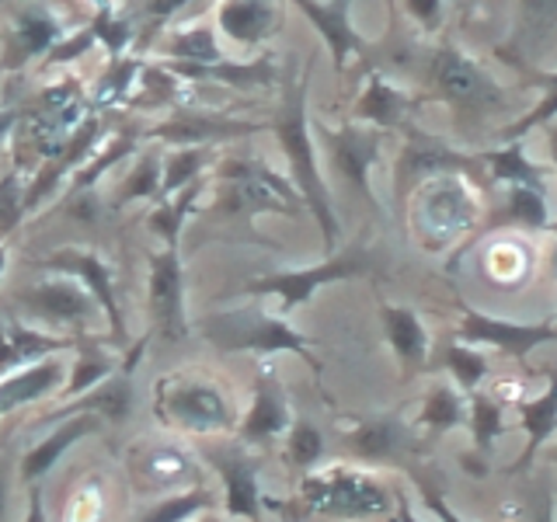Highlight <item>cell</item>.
<instances>
[{"mask_svg":"<svg viewBox=\"0 0 557 522\" xmlns=\"http://www.w3.org/2000/svg\"><path fill=\"white\" fill-rule=\"evenodd\" d=\"M153 422L178 439H226L240 425L234 394L223 380L199 365L161 373L150 387Z\"/></svg>","mask_w":557,"mask_h":522,"instance_id":"cell-1","label":"cell"},{"mask_svg":"<svg viewBox=\"0 0 557 522\" xmlns=\"http://www.w3.org/2000/svg\"><path fill=\"white\" fill-rule=\"evenodd\" d=\"M296 522H362L394 515V487L366 467L331 463L300 474L289 501Z\"/></svg>","mask_w":557,"mask_h":522,"instance_id":"cell-2","label":"cell"},{"mask_svg":"<svg viewBox=\"0 0 557 522\" xmlns=\"http://www.w3.org/2000/svg\"><path fill=\"white\" fill-rule=\"evenodd\" d=\"M202 338L223 356L237 352H255V356H300L313 376H321V362L313 356V341L296 331L283 313H265L258 307H240V310H220L209 313L199 324Z\"/></svg>","mask_w":557,"mask_h":522,"instance_id":"cell-3","label":"cell"},{"mask_svg":"<svg viewBox=\"0 0 557 522\" xmlns=\"http://www.w3.org/2000/svg\"><path fill=\"white\" fill-rule=\"evenodd\" d=\"M373 269H376L373 248L366 240H356V244H348L345 251L331 254L327 261H318V265L258 275V278H251L248 286H244V293H248V296H272V300H278V313L289 318L293 310L307 307L313 300V293H318L321 286L342 283V278L370 275Z\"/></svg>","mask_w":557,"mask_h":522,"instance_id":"cell-4","label":"cell"},{"mask_svg":"<svg viewBox=\"0 0 557 522\" xmlns=\"http://www.w3.org/2000/svg\"><path fill=\"white\" fill-rule=\"evenodd\" d=\"M304 101H307V80L296 87V95L283 104V115H278V122H275V133H278V144H283V150L289 157L296 188H300L304 202L310 206V213L318 216V223H321L324 248L335 251L338 220H335V209H331L327 188L321 182L318 161H313V144H310V133H307V109H304Z\"/></svg>","mask_w":557,"mask_h":522,"instance_id":"cell-5","label":"cell"},{"mask_svg":"<svg viewBox=\"0 0 557 522\" xmlns=\"http://www.w3.org/2000/svg\"><path fill=\"white\" fill-rule=\"evenodd\" d=\"M14 303L22 307L39 327L57 331V335H70V338H95L91 324H95V318H101L95 296L87 293L77 278L60 275V272L52 278H42V283H35V286L17 289Z\"/></svg>","mask_w":557,"mask_h":522,"instance_id":"cell-6","label":"cell"},{"mask_svg":"<svg viewBox=\"0 0 557 522\" xmlns=\"http://www.w3.org/2000/svg\"><path fill=\"white\" fill-rule=\"evenodd\" d=\"M199 460L220 477V509L223 519L261 522L265 498H261V460L255 449L234 439H206L199 446Z\"/></svg>","mask_w":557,"mask_h":522,"instance_id":"cell-7","label":"cell"},{"mask_svg":"<svg viewBox=\"0 0 557 522\" xmlns=\"http://www.w3.org/2000/svg\"><path fill=\"white\" fill-rule=\"evenodd\" d=\"M147 318L150 338L178 345L191 335L185 310V265L178 248L147 251Z\"/></svg>","mask_w":557,"mask_h":522,"instance_id":"cell-8","label":"cell"},{"mask_svg":"<svg viewBox=\"0 0 557 522\" xmlns=\"http://www.w3.org/2000/svg\"><path fill=\"white\" fill-rule=\"evenodd\" d=\"M39 265L49 272L77 278V283L95 296V303L101 310L104 327H109V335L104 338H109V345L119 348V352H126L133 341H129L126 313H122L119 293H115V272H112L109 261H104L98 251H87V248H57L52 254L39 258Z\"/></svg>","mask_w":557,"mask_h":522,"instance_id":"cell-9","label":"cell"},{"mask_svg":"<svg viewBox=\"0 0 557 522\" xmlns=\"http://www.w3.org/2000/svg\"><path fill=\"white\" fill-rule=\"evenodd\" d=\"M199 452H188L174 443H136L126 452V470L136 492L144 495H174L185 487L202 484Z\"/></svg>","mask_w":557,"mask_h":522,"instance_id":"cell-10","label":"cell"},{"mask_svg":"<svg viewBox=\"0 0 557 522\" xmlns=\"http://www.w3.org/2000/svg\"><path fill=\"white\" fill-rule=\"evenodd\" d=\"M342 446L352 452L359 463H405L414 457L418 439L414 428L397 411H373V414H352L342 425Z\"/></svg>","mask_w":557,"mask_h":522,"instance_id":"cell-11","label":"cell"},{"mask_svg":"<svg viewBox=\"0 0 557 522\" xmlns=\"http://www.w3.org/2000/svg\"><path fill=\"white\" fill-rule=\"evenodd\" d=\"M293 425V408H289V394L286 383L278 376L275 362L265 359L255 370V383H251V405L240 414V425L234 432V443L258 449L269 446L275 439H283Z\"/></svg>","mask_w":557,"mask_h":522,"instance_id":"cell-12","label":"cell"},{"mask_svg":"<svg viewBox=\"0 0 557 522\" xmlns=\"http://www.w3.org/2000/svg\"><path fill=\"white\" fill-rule=\"evenodd\" d=\"M457 338L467 345H492L495 352L522 362L536 345L557 341V327L554 324H522V321H509V318H492V313H481L474 307L460 303Z\"/></svg>","mask_w":557,"mask_h":522,"instance_id":"cell-13","label":"cell"},{"mask_svg":"<svg viewBox=\"0 0 557 522\" xmlns=\"http://www.w3.org/2000/svg\"><path fill=\"white\" fill-rule=\"evenodd\" d=\"M101 428H104V422L95 414H70V418H60V422H52V428L42 435V439L32 443L22 457H17V481L25 487L42 484L52 470L60 467V460L70 449L84 439H91V435H98Z\"/></svg>","mask_w":557,"mask_h":522,"instance_id":"cell-14","label":"cell"},{"mask_svg":"<svg viewBox=\"0 0 557 522\" xmlns=\"http://www.w3.org/2000/svg\"><path fill=\"white\" fill-rule=\"evenodd\" d=\"M87 338H70L57 335V331H46L39 324H25V321H0V380L14 376L28 370L35 362L57 359L63 352H77Z\"/></svg>","mask_w":557,"mask_h":522,"instance_id":"cell-15","label":"cell"},{"mask_svg":"<svg viewBox=\"0 0 557 522\" xmlns=\"http://www.w3.org/2000/svg\"><path fill=\"white\" fill-rule=\"evenodd\" d=\"M380 324L394 359L400 362V373L408 380L429 370L432 362V335L422 324V318L411 307H397V303H380Z\"/></svg>","mask_w":557,"mask_h":522,"instance_id":"cell-16","label":"cell"},{"mask_svg":"<svg viewBox=\"0 0 557 522\" xmlns=\"http://www.w3.org/2000/svg\"><path fill=\"white\" fill-rule=\"evenodd\" d=\"M122 370V352L112 345H101V338H87L77 352L74 362L66 365V383L57 394V405H70V400L84 397L87 390H95L98 383H104L109 376H115Z\"/></svg>","mask_w":557,"mask_h":522,"instance_id":"cell-17","label":"cell"},{"mask_svg":"<svg viewBox=\"0 0 557 522\" xmlns=\"http://www.w3.org/2000/svg\"><path fill=\"white\" fill-rule=\"evenodd\" d=\"M519 422H522V432H527V449H522V457L512 463V474H527L533 460L547 449L550 435L557 432V373H550L544 394L533 400H522Z\"/></svg>","mask_w":557,"mask_h":522,"instance_id":"cell-18","label":"cell"},{"mask_svg":"<svg viewBox=\"0 0 557 522\" xmlns=\"http://www.w3.org/2000/svg\"><path fill=\"white\" fill-rule=\"evenodd\" d=\"M432 74H435V80H440V87L449 98H457L463 104H492V101H498V91L492 87V80L481 77L463 57H457V52H449V49H443L440 57H435Z\"/></svg>","mask_w":557,"mask_h":522,"instance_id":"cell-19","label":"cell"},{"mask_svg":"<svg viewBox=\"0 0 557 522\" xmlns=\"http://www.w3.org/2000/svg\"><path fill=\"white\" fill-rule=\"evenodd\" d=\"M418 425H422L432 439H443L446 432L467 425V394L457 383H432L422 408H418Z\"/></svg>","mask_w":557,"mask_h":522,"instance_id":"cell-20","label":"cell"},{"mask_svg":"<svg viewBox=\"0 0 557 522\" xmlns=\"http://www.w3.org/2000/svg\"><path fill=\"white\" fill-rule=\"evenodd\" d=\"M202 178H196L191 185H185L178 196H171V199H161L153 209H150V216H147V231L153 237H161L164 248H178V240H182V226L188 223L191 216V209H196L199 196H202Z\"/></svg>","mask_w":557,"mask_h":522,"instance_id":"cell-21","label":"cell"},{"mask_svg":"<svg viewBox=\"0 0 557 522\" xmlns=\"http://www.w3.org/2000/svg\"><path fill=\"white\" fill-rule=\"evenodd\" d=\"M376 147H380L376 136H362V133H352V129L331 136V150H335L338 171L356 185V191L366 199H370V182H366V171H370L373 161H376Z\"/></svg>","mask_w":557,"mask_h":522,"instance_id":"cell-22","label":"cell"},{"mask_svg":"<svg viewBox=\"0 0 557 522\" xmlns=\"http://www.w3.org/2000/svg\"><path fill=\"white\" fill-rule=\"evenodd\" d=\"M213 509H216L213 487L196 484V487H185V492L153 498L147 509L139 512L136 522H191V519H199L202 512H213Z\"/></svg>","mask_w":557,"mask_h":522,"instance_id":"cell-23","label":"cell"},{"mask_svg":"<svg viewBox=\"0 0 557 522\" xmlns=\"http://www.w3.org/2000/svg\"><path fill=\"white\" fill-rule=\"evenodd\" d=\"M467 425H470V446H474L478 457H492V446L509 432L502 405L484 390L467 394Z\"/></svg>","mask_w":557,"mask_h":522,"instance_id":"cell-24","label":"cell"},{"mask_svg":"<svg viewBox=\"0 0 557 522\" xmlns=\"http://www.w3.org/2000/svg\"><path fill=\"white\" fill-rule=\"evenodd\" d=\"M307 14H310V22L318 25L324 32V39L331 46V52H335V63L342 66L345 57L352 52L359 42H356V35H352V25H348V17H345V8H348V0H331V4H313V0H296Z\"/></svg>","mask_w":557,"mask_h":522,"instance_id":"cell-25","label":"cell"},{"mask_svg":"<svg viewBox=\"0 0 557 522\" xmlns=\"http://www.w3.org/2000/svg\"><path fill=\"white\" fill-rule=\"evenodd\" d=\"M283 439H286V463L293 470L310 474V470L321 467L327 439H324V432L310 422V418H293V425H289V432L283 435Z\"/></svg>","mask_w":557,"mask_h":522,"instance_id":"cell-26","label":"cell"},{"mask_svg":"<svg viewBox=\"0 0 557 522\" xmlns=\"http://www.w3.org/2000/svg\"><path fill=\"white\" fill-rule=\"evenodd\" d=\"M223 32L237 42H258L272 25V11L261 0H226L220 11Z\"/></svg>","mask_w":557,"mask_h":522,"instance_id":"cell-27","label":"cell"},{"mask_svg":"<svg viewBox=\"0 0 557 522\" xmlns=\"http://www.w3.org/2000/svg\"><path fill=\"white\" fill-rule=\"evenodd\" d=\"M443 365L449 370V376H453V383L463 390V394H474V390H481V383H484V376L492 373V362H487V356L484 352H478L474 345H467V341H449L446 348H443Z\"/></svg>","mask_w":557,"mask_h":522,"instance_id":"cell-28","label":"cell"},{"mask_svg":"<svg viewBox=\"0 0 557 522\" xmlns=\"http://www.w3.org/2000/svg\"><path fill=\"white\" fill-rule=\"evenodd\" d=\"M206 167V150L202 147H178L164 157V171H161V199H171L178 196L185 185H191L199 178V171Z\"/></svg>","mask_w":557,"mask_h":522,"instance_id":"cell-29","label":"cell"},{"mask_svg":"<svg viewBox=\"0 0 557 522\" xmlns=\"http://www.w3.org/2000/svg\"><path fill=\"white\" fill-rule=\"evenodd\" d=\"M161 171H164L161 153L139 157L136 167L129 171V178L119 185L115 209L129 206V202H144V199H157V196H161Z\"/></svg>","mask_w":557,"mask_h":522,"instance_id":"cell-30","label":"cell"},{"mask_svg":"<svg viewBox=\"0 0 557 522\" xmlns=\"http://www.w3.org/2000/svg\"><path fill=\"white\" fill-rule=\"evenodd\" d=\"M492 167H495V178L498 182H512V185H530L540 188V167H533L527 157H522L519 147H509L492 157Z\"/></svg>","mask_w":557,"mask_h":522,"instance_id":"cell-31","label":"cell"},{"mask_svg":"<svg viewBox=\"0 0 557 522\" xmlns=\"http://www.w3.org/2000/svg\"><path fill=\"white\" fill-rule=\"evenodd\" d=\"M512 216L527 226H547V199L540 188L516 185L512 188Z\"/></svg>","mask_w":557,"mask_h":522,"instance_id":"cell-32","label":"cell"},{"mask_svg":"<svg viewBox=\"0 0 557 522\" xmlns=\"http://www.w3.org/2000/svg\"><path fill=\"white\" fill-rule=\"evenodd\" d=\"M17 39H22L25 57H35V52H42L52 39H57V25L42 14H25L22 22H17Z\"/></svg>","mask_w":557,"mask_h":522,"instance_id":"cell-33","label":"cell"},{"mask_svg":"<svg viewBox=\"0 0 557 522\" xmlns=\"http://www.w3.org/2000/svg\"><path fill=\"white\" fill-rule=\"evenodd\" d=\"M171 52L174 57H185L188 63H216L220 60L213 39H209V32H202V28L178 35V39L171 42Z\"/></svg>","mask_w":557,"mask_h":522,"instance_id":"cell-34","label":"cell"},{"mask_svg":"<svg viewBox=\"0 0 557 522\" xmlns=\"http://www.w3.org/2000/svg\"><path fill=\"white\" fill-rule=\"evenodd\" d=\"M397 112H400V98L394 91H387L383 84H373L370 95L362 98V115L380 122V126H391V122L397 119Z\"/></svg>","mask_w":557,"mask_h":522,"instance_id":"cell-35","label":"cell"},{"mask_svg":"<svg viewBox=\"0 0 557 522\" xmlns=\"http://www.w3.org/2000/svg\"><path fill=\"white\" fill-rule=\"evenodd\" d=\"M414 487H418V498H422V505L435 515V522H467V519L443 498V492H440L435 484H429L425 477H414Z\"/></svg>","mask_w":557,"mask_h":522,"instance_id":"cell-36","label":"cell"},{"mask_svg":"<svg viewBox=\"0 0 557 522\" xmlns=\"http://www.w3.org/2000/svg\"><path fill=\"white\" fill-rule=\"evenodd\" d=\"M22 522H49V509H46V487L32 484L25 487V515Z\"/></svg>","mask_w":557,"mask_h":522,"instance_id":"cell-37","label":"cell"},{"mask_svg":"<svg viewBox=\"0 0 557 522\" xmlns=\"http://www.w3.org/2000/svg\"><path fill=\"white\" fill-rule=\"evenodd\" d=\"M14 477H17V463H8V457H0V522H8V512H11Z\"/></svg>","mask_w":557,"mask_h":522,"instance_id":"cell-38","label":"cell"},{"mask_svg":"<svg viewBox=\"0 0 557 522\" xmlns=\"http://www.w3.org/2000/svg\"><path fill=\"white\" fill-rule=\"evenodd\" d=\"M522 4H527V14L533 25L547 28L557 22V0H522Z\"/></svg>","mask_w":557,"mask_h":522,"instance_id":"cell-39","label":"cell"},{"mask_svg":"<svg viewBox=\"0 0 557 522\" xmlns=\"http://www.w3.org/2000/svg\"><path fill=\"white\" fill-rule=\"evenodd\" d=\"M550 115H557V95H554V98H547L544 104H540L536 112H530V115L522 119V122H516V126L509 129V136H522V133H527V129L540 126V122H547Z\"/></svg>","mask_w":557,"mask_h":522,"instance_id":"cell-40","label":"cell"},{"mask_svg":"<svg viewBox=\"0 0 557 522\" xmlns=\"http://www.w3.org/2000/svg\"><path fill=\"white\" fill-rule=\"evenodd\" d=\"M394 522H422V519L414 515L411 505H408V495L397 492V487H394Z\"/></svg>","mask_w":557,"mask_h":522,"instance_id":"cell-41","label":"cell"},{"mask_svg":"<svg viewBox=\"0 0 557 522\" xmlns=\"http://www.w3.org/2000/svg\"><path fill=\"white\" fill-rule=\"evenodd\" d=\"M408 8L422 17V22H435V17H440V0H408Z\"/></svg>","mask_w":557,"mask_h":522,"instance_id":"cell-42","label":"cell"},{"mask_svg":"<svg viewBox=\"0 0 557 522\" xmlns=\"http://www.w3.org/2000/svg\"><path fill=\"white\" fill-rule=\"evenodd\" d=\"M533 522H557V501H554V495H544V498L536 501Z\"/></svg>","mask_w":557,"mask_h":522,"instance_id":"cell-43","label":"cell"},{"mask_svg":"<svg viewBox=\"0 0 557 522\" xmlns=\"http://www.w3.org/2000/svg\"><path fill=\"white\" fill-rule=\"evenodd\" d=\"M185 4H191V0H150L147 11H150L153 17H168V14H174L178 8H185Z\"/></svg>","mask_w":557,"mask_h":522,"instance_id":"cell-44","label":"cell"},{"mask_svg":"<svg viewBox=\"0 0 557 522\" xmlns=\"http://www.w3.org/2000/svg\"><path fill=\"white\" fill-rule=\"evenodd\" d=\"M14 119H17V112H0V144L8 139V133H11V126H14Z\"/></svg>","mask_w":557,"mask_h":522,"instance_id":"cell-45","label":"cell"},{"mask_svg":"<svg viewBox=\"0 0 557 522\" xmlns=\"http://www.w3.org/2000/svg\"><path fill=\"white\" fill-rule=\"evenodd\" d=\"M8 258H11L8 244H0V283H4V272H8Z\"/></svg>","mask_w":557,"mask_h":522,"instance_id":"cell-46","label":"cell"},{"mask_svg":"<svg viewBox=\"0 0 557 522\" xmlns=\"http://www.w3.org/2000/svg\"><path fill=\"white\" fill-rule=\"evenodd\" d=\"M191 522H226V519H223V512L213 509V512H202L199 519H191Z\"/></svg>","mask_w":557,"mask_h":522,"instance_id":"cell-47","label":"cell"},{"mask_svg":"<svg viewBox=\"0 0 557 522\" xmlns=\"http://www.w3.org/2000/svg\"><path fill=\"white\" fill-rule=\"evenodd\" d=\"M550 269H554V278H557V248L550 251Z\"/></svg>","mask_w":557,"mask_h":522,"instance_id":"cell-48","label":"cell"},{"mask_svg":"<svg viewBox=\"0 0 557 522\" xmlns=\"http://www.w3.org/2000/svg\"><path fill=\"white\" fill-rule=\"evenodd\" d=\"M550 147H554V161H557V133H554V139H550Z\"/></svg>","mask_w":557,"mask_h":522,"instance_id":"cell-49","label":"cell"},{"mask_svg":"<svg viewBox=\"0 0 557 522\" xmlns=\"http://www.w3.org/2000/svg\"><path fill=\"white\" fill-rule=\"evenodd\" d=\"M547 457H550V460H554V463H557V446H554V449H550V452H547Z\"/></svg>","mask_w":557,"mask_h":522,"instance_id":"cell-50","label":"cell"},{"mask_svg":"<svg viewBox=\"0 0 557 522\" xmlns=\"http://www.w3.org/2000/svg\"><path fill=\"white\" fill-rule=\"evenodd\" d=\"M289 522H296V519H289Z\"/></svg>","mask_w":557,"mask_h":522,"instance_id":"cell-51","label":"cell"}]
</instances>
